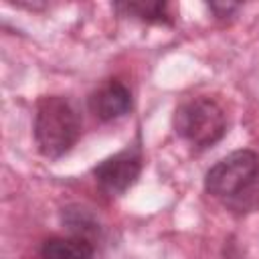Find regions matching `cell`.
I'll use <instances>...</instances> for the list:
<instances>
[{"label":"cell","mask_w":259,"mask_h":259,"mask_svg":"<svg viewBox=\"0 0 259 259\" xmlns=\"http://www.w3.org/2000/svg\"><path fill=\"white\" fill-rule=\"evenodd\" d=\"M32 136L38 152L57 160L65 156L81 136V115L63 95H42L34 107Z\"/></svg>","instance_id":"6da1fadb"},{"label":"cell","mask_w":259,"mask_h":259,"mask_svg":"<svg viewBox=\"0 0 259 259\" xmlns=\"http://www.w3.org/2000/svg\"><path fill=\"white\" fill-rule=\"evenodd\" d=\"M172 127L180 140H184L192 150L200 152L223 140L227 134V113L212 97H190L176 107Z\"/></svg>","instance_id":"7a4b0ae2"},{"label":"cell","mask_w":259,"mask_h":259,"mask_svg":"<svg viewBox=\"0 0 259 259\" xmlns=\"http://www.w3.org/2000/svg\"><path fill=\"white\" fill-rule=\"evenodd\" d=\"M259 178V154L235 150L214 162L204 174V190L221 200H233L251 190Z\"/></svg>","instance_id":"3957f363"},{"label":"cell","mask_w":259,"mask_h":259,"mask_svg":"<svg viewBox=\"0 0 259 259\" xmlns=\"http://www.w3.org/2000/svg\"><path fill=\"white\" fill-rule=\"evenodd\" d=\"M144 160H142V150L140 146H127L121 152L101 160L97 166H93L91 174L97 182V186L109 194V196H119L127 188H132L142 172Z\"/></svg>","instance_id":"277c9868"},{"label":"cell","mask_w":259,"mask_h":259,"mask_svg":"<svg viewBox=\"0 0 259 259\" xmlns=\"http://www.w3.org/2000/svg\"><path fill=\"white\" fill-rule=\"evenodd\" d=\"M89 111L95 119L109 123L130 113L132 109V91L130 87L119 79H107L103 81L95 91H91L87 99Z\"/></svg>","instance_id":"5b68a950"},{"label":"cell","mask_w":259,"mask_h":259,"mask_svg":"<svg viewBox=\"0 0 259 259\" xmlns=\"http://www.w3.org/2000/svg\"><path fill=\"white\" fill-rule=\"evenodd\" d=\"M113 10L119 12L121 16L136 18L140 22L148 24H174V16L170 14V4L162 0H125V2H115Z\"/></svg>","instance_id":"8992f818"},{"label":"cell","mask_w":259,"mask_h":259,"mask_svg":"<svg viewBox=\"0 0 259 259\" xmlns=\"http://www.w3.org/2000/svg\"><path fill=\"white\" fill-rule=\"evenodd\" d=\"M95 245L89 239L67 235L49 237L40 247V259H93Z\"/></svg>","instance_id":"52a82bcc"},{"label":"cell","mask_w":259,"mask_h":259,"mask_svg":"<svg viewBox=\"0 0 259 259\" xmlns=\"http://www.w3.org/2000/svg\"><path fill=\"white\" fill-rule=\"evenodd\" d=\"M63 221H65V225L69 227V231H71V235H75V237H83V239H89L91 241V237L97 233V223H95V219L85 210V208H81V206H69L65 212H63Z\"/></svg>","instance_id":"ba28073f"},{"label":"cell","mask_w":259,"mask_h":259,"mask_svg":"<svg viewBox=\"0 0 259 259\" xmlns=\"http://www.w3.org/2000/svg\"><path fill=\"white\" fill-rule=\"evenodd\" d=\"M208 8L214 12V18L225 20V18H229L233 12L239 10V4H233V2H210Z\"/></svg>","instance_id":"9c48e42d"}]
</instances>
